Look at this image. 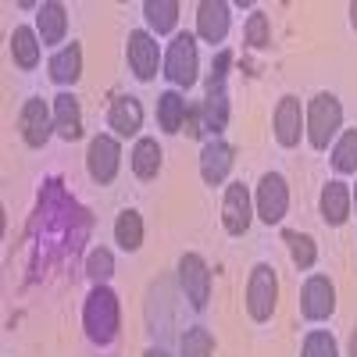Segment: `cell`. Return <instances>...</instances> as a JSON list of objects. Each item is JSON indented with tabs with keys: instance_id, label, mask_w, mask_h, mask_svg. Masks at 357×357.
Instances as JSON below:
<instances>
[{
	"instance_id": "9",
	"label": "cell",
	"mask_w": 357,
	"mask_h": 357,
	"mask_svg": "<svg viewBox=\"0 0 357 357\" xmlns=\"http://www.w3.org/2000/svg\"><path fill=\"white\" fill-rule=\"evenodd\" d=\"M336 311V289L325 275H311L301 289V314L307 321H325Z\"/></svg>"
},
{
	"instance_id": "3",
	"label": "cell",
	"mask_w": 357,
	"mask_h": 357,
	"mask_svg": "<svg viewBox=\"0 0 357 357\" xmlns=\"http://www.w3.org/2000/svg\"><path fill=\"white\" fill-rule=\"evenodd\" d=\"M275 301H279V279L272 264H254V272L247 279V311L254 321H268L275 314Z\"/></svg>"
},
{
	"instance_id": "16",
	"label": "cell",
	"mask_w": 357,
	"mask_h": 357,
	"mask_svg": "<svg viewBox=\"0 0 357 357\" xmlns=\"http://www.w3.org/2000/svg\"><path fill=\"white\" fill-rule=\"evenodd\" d=\"M54 129L61 139H79L82 136V111L72 93H57L54 97Z\"/></svg>"
},
{
	"instance_id": "19",
	"label": "cell",
	"mask_w": 357,
	"mask_h": 357,
	"mask_svg": "<svg viewBox=\"0 0 357 357\" xmlns=\"http://www.w3.org/2000/svg\"><path fill=\"white\" fill-rule=\"evenodd\" d=\"M11 57H15V65L25 68V72L40 65V33L36 29H29V25L15 29L11 33Z\"/></svg>"
},
{
	"instance_id": "25",
	"label": "cell",
	"mask_w": 357,
	"mask_h": 357,
	"mask_svg": "<svg viewBox=\"0 0 357 357\" xmlns=\"http://www.w3.org/2000/svg\"><path fill=\"white\" fill-rule=\"evenodd\" d=\"M114 240L122 250H139L143 247V218L136 211H122L114 222Z\"/></svg>"
},
{
	"instance_id": "22",
	"label": "cell",
	"mask_w": 357,
	"mask_h": 357,
	"mask_svg": "<svg viewBox=\"0 0 357 357\" xmlns=\"http://www.w3.org/2000/svg\"><path fill=\"white\" fill-rule=\"evenodd\" d=\"M132 172H136V178H158V172H161V146H158V139H151V136L136 139V146H132Z\"/></svg>"
},
{
	"instance_id": "7",
	"label": "cell",
	"mask_w": 357,
	"mask_h": 357,
	"mask_svg": "<svg viewBox=\"0 0 357 357\" xmlns=\"http://www.w3.org/2000/svg\"><path fill=\"white\" fill-rule=\"evenodd\" d=\"M178 286H183L186 301L193 307H204L207 296H211V272L200 254H183L178 257Z\"/></svg>"
},
{
	"instance_id": "6",
	"label": "cell",
	"mask_w": 357,
	"mask_h": 357,
	"mask_svg": "<svg viewBox=\"0 0 357 357\" xmlns=\"http://www.w3.org/2000/svg\"><path fill=\"white\" fill-rule=\"evenodd\" d=\"M86 168H89V178L100 186L114 183L118 168H122V146H118L114 136H93L89 139V151H86Z\"/></svg>"
},
{
	"instance_id": "26",
	"label": "cell",
	"mask_w": 357,
	"mask_h": 357,
	"mask_svg": "<svg viewBox=\"0 0 357 357\" xmlns=\"http://www.w3.org/2000/svg\"><path fill=\"white\" fill-rule=\"evenodd\" d=\"M333 168L340 175H354L357 172V129H347L336 146H333Z\"/></svg>"
},
{
	"instance_id": "11",
	"label": "cell",
	"mask_w": 357,
	"mask_h": 357,
	"mask_svg": "<svg viewBox=\"0 0 357 357\" xmlns=\"http://www.w3.org/2000/svg\"><path fill=\"white\" fill-rule=\"evenodd\" d=\"M229 25H232V15H229V4L225 0H200L197 4V36L204 43H222L229 36Z\"/></svg>"
},
{
	"instance_id": "5",
	"label": "cell",
	"mask_w": 357,
	"mask_h": 357,
	"mask_svg": "<svg viewBox=\"0 0 357 357\" xmlns=\"http://www.w3.org/2000/svg\"><path fill=\"white\" fill-rule=\"evenodd\" d=\"M165 75L172 86H193L197 82V40L190 33H178L165 54Z\"/></svg>"
},
{
	"instance_id": "33",
	"label": "cell",
	"mask_w": 357,
	"mask_h": 357,
	"mask_svg": "<svg viewBox=\"0 0 357 357\" xmlns=\"http://www.w3.org/2000/svg\"><path fill=\"white\" fill-rule=\"evenodd\" d=\"M350 25L357 29V0H354V4H350Z\"/></svg>"
},
{
	"instance_id": "36",
	"label": "cell",
	"mask_w": 357,
	"mask_h": 357,
	"mask_svg": "<svg viewBox=\"0 0 357 357\" xmlns=\"http://www.w3.org/2000/svg\"><path fill=\"white\" fill-rule=\"evenodd\" d=\"M354 204H357V190H354Z\"/></svg>"
},
{
	"instance_id": "20",
	"label": "cell",
	"mask_w": 357,
	"mask_h": 357,
	"mask_svg": "<svg viewBox=\"0 0 357 357\" xmlns=\"http://www.w3.org/2000/svg\"><path fill=\"white\" fill-rule=\"evenodd\" d=\"M79 75H82V47L79 43H68V47H61L50 57V79L57 86H68Z\"/></svg>"
},
{
	"instance_id": "21",
	"label": "cell",
	"mask_w": 357,
	"mask_h": 357,
	"mask_svg": "<svg viewBox=\"0 0 357 357\" xmlns=\"http://www.w3.org/2000/svg\"><path fill=\"white\" fill-rule=\"evenodd\" d=\"M186 114H190V104L183 93H175V89H168V93L158 97V122L165 132H183L186 126Z\"/></svg>"
},
{
	"instance_id": "10",
	"label": "cell",
	"mask_w": 357,
	"mask_h": 357,
	"mask_svg": "<svg viewBox=\"0 0 357 357\" xmlns=\"http://www.w3.org/2000/svg\"><path fill=\"white\" fill-rule=\"evenodd\" d=\"M18 129H22V139H25L29 146H43V143L50 139L54 118H50V111H47V104H43L40 97H29V100L22 104V111H18Z\"/></svg>"
},
{
	"instance_id": "24",
	"label": "cell",
	"mask_w": 357,
	"mask_h": 357,
	"mask_svg": "<svg viewBox=\"0 0 357 357\" xmlns=\"http://www.w3.org/2000/svg\"><path fill=\"white\" fill-rule=\"evenodd\" d=\"M229 118V100H225V82H207V104H204V129L218 132Z\"/></svg>"
},
{
	"instance_id": "30",
	"label": "cell",
	"mask_w": 357,
	"mask_h": 357,
	"mask_svg": "<svg viewBox=\"0 0 357 357\" xmlns=\"http://www.w3.org/2000/svg\"><path fill=\"white\" fill-rule=\"evenodd\" d=\"M247 43L254 47V50H261V47H268L272 43V22H268V15L264 11H254L250 15V22H247Z\"/></svg>"
},
{
	"instance_id": "17",
	"label": "cell",
	"mask_w": 357,
	"mask_h": 357,
	"mask_svg": "<svg viewBox=\"0 0 357 357\" xmlns=\"http://www.w3.org/2000/svg\"><path fill=\"white\" fill-rule=\"evenodd\" d=\"M350 204H354V193L347 190V183H329L321 190V218L325 225H343L350 218Z\"/></svg>"
},
{
	"instance_id": "8",
	"label": "cell",
	"mask_w": 357,
	"mask_h": 357,
	"mask_svg": "<svg viewBox=\"0 0 357 357\" xmlns=\"http://www.w3.org/2000/svg\"><path fill=\"white\" fill-rule=\"evenodd\" d=\"M254 222V204L243 183H229L225 186V200H222V225L229 236H243Z\"/></svg>"
},
{
	"instance_id": "27",
	"label": "cell",
	"mask_w": 357,
	"mask_h": 357,
	"mask_svg": "<svg viewBox=\"0 0 357 357\" xmlns=\"http://www.w3.org/2000/svg\"><path fill=\"white\" fill-rule=\"evenodd\" d=\"M286 243H289V257H293L296 268H314L318 247H314L311 236H304V232H286Z\"/></svg>"
},
{
	"instance_id": "35",
	"label": "cell",
	"mask_w": 357,
	"mask_h": 357,
	"mask_svg": "<svg viewBox=\"0 0 357 357\" xmlns=\"http://www.w3.org/2000/svg\"><path fill=\"white\" fill-rule=\"evenodd\" d=\"M143 357H168V354H165V350H146Z\"/></svg>"
},
{
	"instance_id": "34",
	"label": "cell",
	"mask_w": 357,
	"mask_h": 357,
	"mask_svg": "<svg viewBox=\"0 0 357 357\" xmlns=\"http://www.w3.org/2000/svg\"><path fill=\"white\" fill-rule=\"evenodd\" d=\"M350 357H357V329H354V336H350Z\"/></svg>"
},
{
	"instance_id": "12",
	"label": "cell",
	"mask_w": 357,
	"mask_h": 357,
	"mask_svg": "<svg viewBox=\"0 0 357 357\" xmlns=\"http://www.w3.org/2000/svg\"><path fill=\"white\" fill-rule=\"evenodd\" d=\"M272 126H275V139L282 146H296V143H301V136L307 132V111L301 107V100H296V97H282L279 107H275Z\"/></svg>"
},
{
	"instance_id": "29",
	"label": "cell",
	"mask_w": 357,
	"mask_h": 357,
	"mask_svg": "<svg viewBox=\"0 0 357 357\" xmlns=\"http://www.w3.org/2000/svg\"><path fill=\"white\" fill-rule=\"evenodd\" d=\"M301 357H340V347H336L333 333H321V329H314V333H307Z\"/></svg>"
},
{
	"instance_id": "15",
	"label": "cell",
	"mask_w": 357,
	"mask_h": 357,
	"mask_svg": "<svg viewBox=\"0 0 357 357\" xmlns=\"http://www.w3.org/2000/svg\"><path fill=\"white\" fill-rule=\"evenodd\" d=\"M36 33H40L43 47L61 43L65 33H68V11H65V4H57V0L40 4V11H36Z\"/></svg>"
},
{
	"instance_id": "13",
	"label": "cell",
	"mask_w": 357,
	"mask_h": 357,
	"mask_svg": "<svg viewBox=\"0 0 357 357\" xmlns=\"http://www.w3.org/2000/svg\"><path fill=\"white\" fill-rule=\"evenodd\" d=\"M158 61H161V50H158V40L151 33H129V68L139 82H151L158 75Z\"/></svg>"
},
{
	"instance_id": "1",
	"label": "cell",
	"mask_w": 357,
	"mask_h": 357,
	"mask_svg": "<svg viewBox=\"0 0 357 357\" xmlns=\"http://www.w3.org/2000/svg\"><path fill=\"white\" fill-rule=\"evenodd\" d=\"M343 129V104L333 93H318L307 104V139L314 151H325L333 136Z\"/></svg>"
},
{
	"instance_id": "18",
	"label": "cell",
	"mask_w": 357,
	"mask_h": 357,
	"mask_svg": "<svg viewBox=\"0 0 357 357\" xmlns=\"http://www.w3.org/2000/svg\"><path fill=\"white\" fill-rule=\"evenodd\" d=\"M107 126L118 132V136H136L139 126H143V107L136 97H118L111 104V114H107Z\"/></svg>"
},
{
	"instance_id": "28",
	"label": "cell",
	"mask_w": 357,
	"mask_h": 357,
	"mask_svg": "<svg viewBox=\"0 0 357 357\" xmlns=\"http://www.w3.org/2000/svg\"><path fill=\"white\" fill-rule=\"evenodd\" d=\"M178 350H183V357H211V354H215V336L207 333L204 325H197V329H190V333L183 336Z\"/></svg>"
},
{
	"instance_id": "23",
	"label": "cell",
	"mask_w": 357,
	"mask_h": 357,
	"mask_svg": "<svg viewBox=\"0 0 357 357\" xmlns=\"http://www.w3.org/2000/svg\"><path fill=\"white\" fill-rule=\"evenodd\" d=\"M143 15H146V25H151L158 36H168L178 22V4L175 0H146Z\"/></svg>"
},
{
	"instance_id": "31",
	"label": "cell",
	"mask_w": 357,
	"mask_h": 357,
	"mask_svg": "<svg viewBox=\"0 0 357 357\" xmlns=\"http://www.w3.org/2000/svg\"><path fill=\"white\" fill-rule=\"evenodd\" d=\"M86 272H89V279H93V282L104 286V282L114 275V257H111V250H93V254H89Z\"/></svg>"
},
{
	"instance_id": "4",
	"label": "cell",
	"mask_w": 357,
	"mask_h": 357,
	"mask_svg": "<svg viewBox=\"0 0 357 357\" xmlns=\"http://www.w3.org/2000/svg\"><path fill=\"white\" fill-rule=\"evenodd\" d=\"M254 204H257V218L264 225H279L286 218V211H289V186H286V178L279 172L261 175Z\"/></svg>"
},
{
	"instance_id": "14",
	"label": "cell",
	"mask_w": 357,
	"mask_h": 357,
	"mask_svg": "<svg viewBox=\"0 0 357 357\" xmlns=\"http://www.w3.org/2000/svg\"><path fill=\"white\" fill-rule=\"evenodd\" d=\"M232 172V146L225 139H211V143H204V151H200V178L207 186H222L225 178Z\"/></svg>"
},
{
	"instance_id": "32",
	"label": "cell",
	"mask_w": 357,
	"mask_h": 357,
	"mask_svg": "<svg viewBox=\"0 0 357 357\" xmlns=\"http://www.w3.org/2000/svg\"><path fill=\"white\" fill-rule=\"evenodd\" d=\"M197 122H200V111H190V114H186V132H190V136H200Z\"/></svg>"
},
{
	"instance_id": "2",
	"label": "cell",
	"mask_w": 357,
	"mask_h": 357,
	"mask_svg": "<svg viewBox=\"0 0 357 357\" xmlns=\"http://www.w3.org/2000/svg\"><path fill=\"white\" fill-rule=\"evenodd\" d=\"M86 333L93 343H111L118 333V301L107 286H97L86 301Z\"/></svg>"
}]
</instances>
